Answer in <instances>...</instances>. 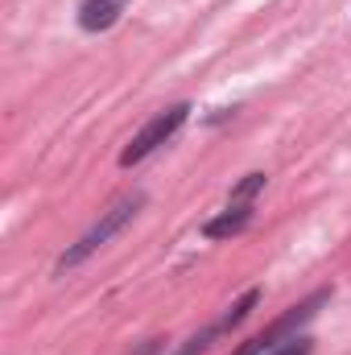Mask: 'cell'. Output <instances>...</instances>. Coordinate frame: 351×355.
I'll return each instance as SVG.
<instances>
[{"mask_svg": "<svg viewBox=\"0 0 351 355\" xmlns=\"http://www.w3.org/2000/svg\"><path fill=\"white\" fill-rule=\"evenodd\" d=\"M141 207H145V190H128V194H120L108 211H99V219L91 223L87 232H83V236H79V240L62 252V257H58V272L79 268L87 257H95V252H99L112 236H120V232H124V227L141 215Z\"/></svg>", "mask_w": 351, "mask_h": 355, "instance_id": "1", "label": "cell"}, {"mask_svg": "<svg viewBox=\"0 0 351 355\" xmlns=\"http://www.w3.org/2000/svg\"><path fill=\"white\" fill-rule=\"evenodd\" d=\"M327 302H331V289H314V293H310L306 302L289 306V310H285L281 318H273V322L264 327L261 335H252V339H248V343H244V347H240L236 355H264V352H273L277 343L293 339V335H298V331H302V327H306V322H310V318H314V314H318L323 306H327Z\"/></svg>", "mask_w": 351, "mask_h": 355, "instance_id": "2", "label": "cell"}, {"mask_svg": "<svg viewBox=\"0 0 351 355\" xmlns=\"http://www.w3.org/2000/svg\"><path fill=\"white\" fill-rule=\"evenodd\" d=\"M186 120H190V103H170L166 112H157V116H153V120L128 141V149L120 153V166H137V162H145L153 149H162L166 141H174Z\"/></svg>", "mask_w": 351, "mask_h": 355, "instance_id": "3", "label": "cell"}, {"mask_svg": "<svg viewBox=\"0 0 351 355\" xmlns=\"http://www.w3.org/2000/svg\"><path fill=\"white\" fill-rule=\"evenodd\" d=\"M257 302H261V289H248V293H244L240 302H232V306H228V310H223V314L211 322V327H203L198 335H190V339H186L178 352H170V355H207V347H211L219 335H228L232 327H240V322H244V318L257 310Z\"/></svg>", "mask_w": 351, "mask_h": 355, "instance_id": "4", "label": "cell"}, {"mask_svg": "<svg viewBox=\"0 0 351 355\" xmlns=\"http://www.w3.org/2000/svg\"><path fill=\"white\" fill-rule=\"evenodd\" d=\"M124 8H128V0H83L79 25H83L87 33H103V29H112V25L124 17Z\"/></svg>", "mask_w": 351, "mask_h": 355, "instance_id": "5", "label": "cell"}, {"mask_svg": "<svg viewBox=\"0 0 351 355\" xmlns=\"http://www.w3.org/2000/svg\"><path fill=\"white\" fill-rule=\"evenodd\" d=\"M248 223H252V207H232V202H228L223 215H215V219L203 223V236H207V240H232V236L248 232Z\"/></svg>", "mask_w": 351, "mask_h": 355, "instance_id": "6", "label": "cell"}, {"mask_svg": "<svg viewBox=\"0 0 351 355\" xmlns=\"http://www.w3.org/2000/svg\"><path fill=\"white\" fill-rule=\"evenodd\" d=\"M264 190V174H244V182H236L232 186V207H252L257 202V194Z\"/></svg>", "mask_w": 351, "mask_h": 355, "instance_id": "7", "label": "cell"}, {"mask_svg": "<svg viewBox=\"0 0 351 355\" xmlns=\"http://www.w3.org/2000/svg\"><path fill=\"white\" fill-rule=\"evenodd\" d=\"M310 352H314V339H306V335H293V339L277 343L273 352H264V355H310Z\"/></svg>", "mask_w": 351, "mask_h": 355, "instance_id": "8", "label": "cell"}]
</instances>
